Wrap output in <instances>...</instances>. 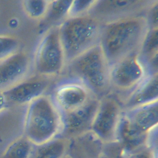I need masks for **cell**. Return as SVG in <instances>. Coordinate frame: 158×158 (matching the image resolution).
Returning <instances> with one entry per match:
<instances>
[{
  "label": "cell",
  "instance_id": "cell-1",
  "mask_svg": "<svg viewBox=\"0 0 158 158\" xmlns=\"http://www.w3.org/2000/svg\"><path fill=\"white\" fill-rule=\"evenodd\" d=\"M148 30L144 17L103 24L99 46L109 67L131 54L139 53Z\"/></svg>",
  "mask_w": 158,
  "mask_h": 158
},
{
  "label": "cell",
  "instance_id": "cell-2",
  "mask_svg": "<svg viewBox=\"0 0 158 158\" xmlns=\"http://www.w3.org/2000/svg\"><path fill=\"white\" fill-rule=\"evenodd\" d=\"M62 129V115L52 98L43 94L27 104L23 135L35 146L60 136Z\"/></svg>",
  "mask_w": 158,
  "mask_h": 158
},
{
  "label": "cell",
  "instance_id": "cell-3",
  "mask_svg": "<svg viewBox=\"0 0 158 158\" xmlns=\"http://www.w3.org/2000/svg\"><path fill=\"white\" fill-rule=\"evenodd\" d=\"M102 25L89 15L68 17L58 25L66 64L99 45Z\"/></svg>",
  "mask_w": 158,
  "mask_h": 158
},
{
  "label": "cell",
  "instance_id": "cell-4",
  "mask_svg": "<svg viewBox=\"0 0 158 158\" xmlns=\"http://www.w3.org/2000/svg\"><path fill=\"white\" fill-rule=\"evenodd\" d=\"M65 67L70 77L80 80L98 97L110 87V67L99 45L71 60Z\"/></svg>",
  "mask_w": 158,
  "mask_h": 158
},
{
  "label": "cell",
  "instance_id": "cell-5",
  "mask_svg": "<svg viewBox=\"0 0 158 158\" xmlns=\"http://www.w3.org/2000/svg\"><path fill=\"white\" fill-rule=\"evenodd\" d=\"M32 62L38 75L48 78L59 74L65 67L58 26L51 27L44 32L35 49Z\"/></svg>",
  "mask_w": 158,
  "mask_h": 158
},
{
  "label": "cell",
  "instance_id": "cell-6",
  "mask_svg": "<svg viewBox=\"0 0 158 158\" xmlns=\"http://www.w3.org/2000/svg\"><path fill=\"white\" fill-rule=\"evenodd\" d=\"M157 0H99L87 14L102 24L136 17H144Z\"/></svg>",
  "mask_w": 158,
  "mask_h": 158
},
{
  "label": "cell",
  "instance_id": "cell-7",
  "mask_svg": "<svg viewBox=\"0 0 158 158\" xmlns=\"http://www.w3.org/2000/svg\"><path fill=\"white\" fill-rule=\"evenodd\" d=\"M122 112V105L115 99L106 96L100 98L90 133L102 143H115L117 128Z\"/></svg>",
  "mask_w": 158,
  "mask_h": 158
},
{
  "label": "cell",
  "instance_id": "cell-8",
  "mask_svg": "<svg viewBox=\"0 0 158 158\" xmlns=\"http://www.w3.org/2000/svg\"><path fill=\"white\" fill-rule=\"evenodd\" d=\"M147 76L144 64L139 53L131 54L110 67V87L128 93Z\"/></svg>",
  "mask_w": 158,
  "mask_h": 158
},
{
  "label": "cell",
  "instance_id": "cell-9",
  "mask_svg": "<svg viewBox=\"0 0 158 158\" xmlns=\"http://www.w3.org/2000/svg\"><path fill=\"white\" fill-rule=\"evenodd\" d=\"M97 96L80 80L69 77L56 86L52 99L61 114L73 111Z\"/></svg>",
  "mask_w": 158,
  "mask_h": 158
},
{
  "label": "cell",
  "instance_id": "cell-10",
  "mask_svg": "<svg viewBox=\"0 0 158 158\" xmlns=\"http://www.w3.org/2000/svg\"><path fill=\"white\" fill-rule=\"evenodd\" d=\"M99 100L100 98L94 96L78 109L61 114L62 129L60 136L69 139L90 132L91 123Z\"/></svg>",
  "mask_w": 158,
  "mask_h": 158
},
{
  "label": "cell",
  "instance_id": "cell-11",
  "mask_svg": "<svg viewBox=\"0 0 158 158\" xmlns=\"http://www.w3.org/2000/svg\"><path fill=\"white\" fill-rule=\"evenodd\" d=\"M33 65L29 55L19 50L0 62V90L3 91L28 77Z\"/></svg>",
  "mask_w": 158,
  "mask_h": 158
},
{
  "label": "cell",
  "instance_id": "cell-12",
  "mask_svg": "<svg viewBox=\"0 0 158 158\" xmlns=\"http://www.w3.org/2000/svg\"><path fill=\"white\" fill-rule=\"evenodd\" d=\"M48 78V77L41 75L28 77L3 91L7 103L15 105L28 104L35 99L44 94L49 83Z\"/></svg>",
  "mask_w": 158,
  "mask_h": 158
},
{
  "label": "cell",
  "instance_id": "cell-13",
  "mask_svg": "<svg viewBox=\"0 0 158 158\" xmlns=\"http://www.w3.org/2000/svg\"><path fill=\"white\" fill-rule=\"evenodd\" d=\"M148 133L139 129L122 112L119 120L114 143L121 148V154H125L147 144Z\"/></svg>",
  "mask_w": 158,
  "mask_h": 158
},
{
  "label": "cell",
  "instance_id": "cell-14",
  "mask_svg": "<svg viewBox=\"0 0 158 158\" xmlns=\"http://www.w3.org/2000/svg\"><path fill=\"white\" fill-rule=\"evenodd\" d=\"M158 101V73L147 75L130 91L122 105L128 110Z\"/></svg>",
  "mask_w": 158,
  "mask_h": 158
},
{
  "label": "cell",
  "instance_id": "cell-15",
  "mask_svg": "<svg viewBox=\"0 0 158 158\" xmlns=\"http://www.w3.org/2000/svg\"><path fill=\"white\" fill-rule=\"evenodd\" d=\"M123 112L143 132L148 133L158 126V101Z\"/></svg>",
  "mask_w": 158,
  "mask_h": 158
},
{
  "label": "cell",
  "instance_id": "cell-16",
  "mask_svg": "<svg viewBox=\"0 0 158 158\" xmlns=\"http://www.w3.org/2000/svg\"><path fill=\"white\" fill-rule=\"evenodd\" d=\"M69 139L58 136L40 145L35 146L31 158H65Z\"/></svg>",
  "mask_w": 158,
  "mask_h": 158
},
{
  "label": "cell",
  "instance_id": "cell-17",
  "mask_svg": "<svg viewBox=\"0 0 158 158\" xmlns=\"http://www.w3.org/2000/svg\"><path fill=\"white\" fill-rule=\"evenodd\" d=\"M74 0H53L50 2L47 13L43 20L48 25L58 26L69 17Z\"/></svg>",
  "mask_w": 158,
  "mask_h": 158
},
{
  "label": "cell",
  "instance_id": "cell-18",
  "mask_svg": "<svg viewBox=\"0 0 158 158\" xmlns=\"http://www.w3.org/2000/svg\"><path fill=\"white\" fill-rule=\"evenodd\" d=\"M35 145L24 135L11 141L0 158H31Z\"/></svg>",
  "mask_w": 158,
  "mask_h": 158
},
{
  "label": "cell",
  "instance_id": "cell-19",
  "mask_svg": "<svg viewBox=\"0 0 158 158\" xmlns=\"http://www.w3.org/2000/svg\"><path fill=\"white\" fill-rule=\"evenodd\" d=\"M158 52V28H148L142 42L139 55L143 62Z\"/></svg>",
  "mask_w": 158,
  "mask_h": 158
},
{
  "label": "cell",
  "instance_id": "cell-20",
  "mask_svg": "<svg viewBox=\"0 0 158 158\" xmlns=\"http://www.w3.org/2000/svg\"><path fill=\"white\" fill-rule=\"evenodd\" d=\"M50 2L49 0H22V9L30 19H43L45 17Z\"/></svg>",
  "mask_w": 158,
  "mask_h": 158
},
{
  "label": "cell",
  "instance_id": "cell-21",
  "mask_svg": "<svg viewBox=\"0 0 158 158\" xmlns=\"http://www.w3.org/2000/svg\"><path fill=\"white\" fill-rule=\"evenodd\" d=\"M19 40L10 35H0V62L19 51Z\"/></svg>",
  "mask_w": 158,
  "mask_h": 158
},
{
  "label": "cell",
  "instance_id": "cell-22",
  "mask_svg": "<svg viewBox=\"0 0 158 158\" xmlns=\"http://www.w3.org/2000/svg\"><path fill=\"white\" fill-rule=\"evenodd\" d=\"M99 0H74L69 17L87 15Z\"/></svg>",
  "mask_w": 158,
  "mask_h": 158
},
{
  "label": "cell",
  "instance_id": "cell-23",
  "mask_svg": "<svg viewBox=\"0 0 158 158\" xmlns=\"http://www.w3.org/2000/svg\"><path fill=\"white\" fill-rule=\"evenodd\" d=\"M144 17L148 28H158V0L149 8Z\"/></svg>",
  "mask_w": 158,
  "mask_h": 158
},
{
  "label": "cell",
  "instance_id": "cell-24",
  "mask_svg": "<svg viewBox=\"0 0 158 158\" xmlns=\"http://www.w3.org/2000/svg\"><path fill=\"white\" fill-rule=\"evenodd\" d=\"M122 158H153L152 153L148 144L135 151L121 154Z\"/></svg>",
  "mask_w": 158,
  "mask_h": 158
},
{
  "label": "cell",
  "instance_id": "cell-25",
  "mask_svg": "<svg viewBox=\"0 0 158 158\" xmlns=\"http://www.w3.org/2000/svg\"><path fill=\"white\" fill-rule=\"evenodd\" d=\"M147 144L152 151L153 158H158V126L148 133Z\"/></svg>",
  "mask_w": 158,
  "mask_h": 158
},
{
  "label": "cell",
  "instance_id": "cell-26",
  "mask_svg": "<svg viewBox=\"0 0 158 158\" xmlns=\"http://www.w3.org/2000/svg\"><path fill=\"white\" fill-rule=\"evenodd\" d=\"M143 63L147 75L158 73V52Z\"/></svg>",
  "mask_w": 158,
  "mask_h": 158
},
{
  "label": "cell",
  "instance_id": "cell-27",
  "mask_svg": "<svg viewBox=\"0 0 158 158\" xmlns=\"http://www.w3.org/2000/svg\"><path fill=\"white\" fill-rule=\"evenodd\" d=\"M7 104V101L3 91L0 90V113L6 108Z\"/></svg>",
  "mask_w": 158,
  "mask_h": 158
},
{
  "label": "cell",
  "instance_id": "cell-28",
  "mask_svg": "<svg viewBox=\"0 0 158 158\" xmlns=\"http://www.w3.org/2000/svg\"><path fill=\"white\" fill-rule=\"evenodd\" d=\"M52 1H53V0H49V2H51Z\"/></svg>",
  "mask_w": 158,
  "mask_h": 158
}]
</instances>
